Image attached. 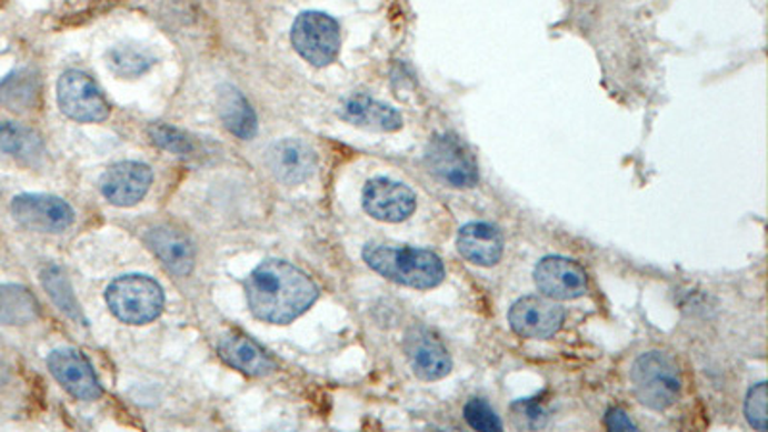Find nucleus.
<instances>
[{"label":"nucleus","instance_id":"nucleus-1","mask_svg":"<svg viewBox=\"0 0 768 432\" xmlns=\"http://www.w3.org/2000/svg\"><path fill=\"white\" fill-rule=\"evenodd\" d=\"M245 291L252 315L276 325H287L300 318L319 297L310 277L282 260H268L258 265L248 277Z\"/></svg>","mask_w":768,"mask_h":432},{"label":"nucleus","instance_id":"nucleus-2","mask_svg":"<svg viewBox=\"0 0 768 432\" xmlns=\"http://www.w3.org/2000/svg\"><path fill=\"white\" fill-rule=\"evenodd\" d=\"M363 260L371 270L392 283L411 289H435L445 281V263L429 250L390 244H367Z\"/></svg>","mask_w":768,"mask_h":432},{"label":"nucleus","instance_id":"nucleus-3","mask_svg":"<svg viewBox=\"0 0 768 432\" xmlns=\"http://www.w3.org/2000/svg\"><path fill=\"white\" fill-rule=\"evenodd\" d=\"M630 381L636 396L649 410L662 411L677 402L682 389L678 365L669 354L648 352L632 365Z\"/></svg>","mask_w":768,"mask_h":432},{"label":"nucleus","instance_id":"nucleus-4","mask_svg":"<svg viewBox=\"0 0 768 432\" xmlns=\"http://www.w3.org/2000/svg\"><path fill=\"white\" fill-rule=\"evenodd\" d=\"M110 312L129 325H144L163 312V291L150 277L126 275L116 279L107 291Z\"/></svg>","mask_w":768,"mask_h":432},{"label":"nucleus","instance_id":"nucleus-5","mask_svg":"<svg viewBox=\"0 0 768 432\" xmlns=\"http://www.w3.org/2000/svg\"><path fill=\"white\" fill-rule=\"evenodd\" d=\"M425 163L432 175L456 189H471L479 183V165L456 135H438L429 142Z\"/></svg>","mask_w":768,"mask_h":432},{"label":"nucleus","instance_id":"nucleus-6","mask_svg":"<svg viewBox=\"0 0 768 432\" xmlns=\"http://www.w3.org/2000/svg\"><path fill=\"white\" fill-rule=\"evenodd\" d=\"M292 44L310 64L329 66L339 57V23L323 12H303L292 26Z\"/></svg>","mask_w":768,"mask_h":432},{"label":"nucleus","instance_id":"nucleus-7","mask_svg":"<svg viewBox=\"0 0 768 432\" xmlns=\"http://www.w3.org/2000/svg\"><path fill=\"white\" fill-rule=\"evenodd\" d=\"M58 104L68 118L83 123L104 121L110 115L104 94L83 71H66L58 81Z\"/></svg>","mask_w":768,"mask_h":432},{"label":"nucleus","instance_id":"nucleus-8","mask_svg":"<svg viewBox=\"0 0 768 432\" xmlns=\"http://www.w3.org/2000/svg\"><path fill=\"white\" fill-rule=\"evenodd\" d=\"M14 220L37 233H62L70 228L76 213L66 200L50 194H20L12 200Z\"/></svg>","mask_w":768,"mask_h":432},{"label":"nucleus","instance_id":"nucleus-9","mask_svg":"<svg viewBox=\"0 0 768 432\" xmlns=\"http://www.w3.org/2000/svg\"><path fill=\"white\" fill-rule=\"evenodd\" d=\"M565 310L551 298L525 297L509 310V325L530 341H546L563 326Z\"/></svg>","mask_w":768,"mask_h":432},{"label":"nucleus","instance_id":"nucleus-10","mask_svg":"<svg viewBox=\"0 0 768 432\" xmlns=\"http://www.w3.org/2000/svg\"><path fill=\"white\" fill-rule=\"evenodd\" d=\"M538 291L551 300H577L588 291V277L580 263L563 255H548L536 265Z\"/></svg>","mask_w":768,"mask_h":432},{"label":"nucleus","instance_id":"nucleus-11","mask_svg":"<svg viewBox=\"0 0 768 432\" xmlns=\"http://www.w3.org/2000/svg\"><path fill=\"white\" fill-rule=\"evenodd\" d=\"M416 192L392 179H371L363 189V208L375 220L400 223L416 212Z\"/></svg>","mask_w":768,"mask_h":432},{"label":"nucleus","instance_id":"nucleus-12","mask_svg":"<svg viewBox=\"0 0 768 432\" xmlns=\"http://www.w3.org/2000/svg\"><path fill=\"white\" fill-rule=\"evenodd\" d=\"M403 350L409 365L421 381H440L451 371V358L445 344L429 329L417 326L406 334Z\"/></svg>","mask_w":768,"mask_h":432},{"label":"nucleus","instance_id":"nucleus-13","mask_svg":"<svg viewBox=\"0 0 768 432\" xmlns=\"http://www.w3.org/2000/svg\"><path fill=\"white\" fill-rule=\"evenodd\" d=\"M49 369L58 383L78 400H97L102 396V386L92 371L91 363L78 350L62 348L49 355Z\"/></svg>","mask_w":768,"mask_h":432},{"label":"nucleus","instance_id":"nucleus-14","mask_svg":"<svg viewBox=\"0 0 768 432\" xmlns=\"http://www.w3.org/2000/svg\"><path fill=\"white\" fill-rule=\"evenodd\" d=\"M152 184V170L139 162L112 165L100 179V191L113 205H134L144 199Z\"/></svg>","mask_w":768,"mask_h":432},{"label":"nucleus","instance_id":"nucleus-15","mask_svg":"<svg viewBox=\"0 0 768 432\" xmlns=\"http://www.w3.org/2000/svg\"><path fill=\"white\" fill-rule=\"evenodd\" d=\"M268 165L281 183L300 184L313 175L318 157L306 142L282 139L268 150Z\"/></svg>","mask_w":768,"mask_h":432},{"label":"nucleus","instance_id":"nucleus-16","mask_svg":"<svg viewBox=\"0 0 768 432\" xmlns=\"http://www.w3.org/2000/svg\"><path fill=\"white\" fill-rule=\"evenodd\" d=\"M458 250L467 262L492 268L503 254V237L500 229L490 223H467L459 231Z\"/></svg>","mask_w":768,"mask_h":432},{"label":"nucleus","instance_id":"nucleus-17","mask_svg":"<svg viewBox=\"0 0 768 432\" xmlns=\"http://www.w3.org/2000/svg\"><path fill=\"white\" fill-rule=\"evenodd\" d=\"M221 360L248 376L269 375L276 363L263 348L240 333H229L219 342Z\"/></svg>","mask_w":768,"mask_h":432},{"label":"nucleus","instance_id":"nucleus-18","mask_svg":"<svg viewBox=\"0 0 768 432\" xmlns=\"http://www.w3.org/2000/svg\"><path fill=\"white\" fill-rule=\"evenodd\" d=\"M340 115L353 123L356 128L369 129V131L390 133L402 128L400 112H396L395 108L382 104L367 94H353L346 100Z\"/></svg>","mask_w":768,"mask_h":432},{"label":"nucleus","instance_id":"nucleus-19","mask_svg":"<svg viewBox=\"0 0 768 432\" xmlns=\"http://www.w3.org/2000/svg\"><path fill=\"white\" fill-rule=\"evenodd\" d=\"M150 249L154 250L158 260L173 273V275H189L195 265V250L183 233L176 229H154L149 234Z\"/></svg>","mask_w":768,"mask_h":432},{"label":"nucleus","instance_id":"nucleus-20","mask_svg":"<svg viewBox=\"0 0 768 432\" xmlns=\"http://www.w3.org/2000/svg\"><path fill=\"white\" fill-rule=\"evenodd\" d=\"M219 118L235 137L252 139L258 131V120L247 97L233 86H221L218 89Z\"/></svg>","mask_w":768,"mask_h":432},{"label":"nucleus","instance_id":"nucleus-21","mask_svg":"<svg viewBox=\"0 0 768 432\" xmlns=\"http://www.w3.org/2000/svg\"><path fill=\"white\" fill-rule=\"evenodd\" d=\"M41 83L33 71L18 70L0 81V104L23 114L39 104Z\"/></svg>","mask_w":768,"mask_h":432},{"label":"nucleus","instance_id":"nucleus-22","mask_svg":"<svg viewBox=\"0 0 768 432\" xmlns=\"http://www.w3.org/2000/svg\"><path fill=\"white\" fill-rule=\"evenodd\" d=\"M43 152V141L33 129L14 121H0V154L23 163H36L41 160Z\"/></svg>","mask_w":768,"mask_h":432},{"label":"nucleus","instance_id":"nucleus-23","mask_svg":"<svg viewBox=\"0 0 768 432\" xmlns=\"http://www.w3.org/2000/svg\"><path fill=\"white\" fill-rule=\"evenodd\" d=\"M39 318L37 298L20 284H0V325H28Z\"/></svg>","mask_w":768,"mask_h":432},{"label":"nucleus","instance_id":"nucleus-24","mask_svg":"<svg viewBox=\"0 0 768 432\" xmlns=\"http://www.w3.org/2000/svg\"><path fill=\"white\" fill-rule=\"evenodd\" d=\"M108 68L123 79L139 78L154 66V52L137 43L116 44L107 54Z\"/></svg>","mask_w":768,"mask_h":432},{"label":"nucleus","instance_id":"nucleus-25","mask_svg":"<svg viewBox=\"0 0 768 432\" xmlns=\"http://www.w3.org/2000/svg\"><path fill=\"white\" fill-rule=\"evenodd\" d=\"M43 284L49 297L52 298V302L62 310V312L68 313L71 319H78L81 323H86L83 319V313H81V308H79L78 302H76V297H73V291H71L70 283L66 279L64 273L58 270V268H47L43 271Z\"/></svg>","mask_w":768,"mask_h":432},{"label":"nucleus","instance_id":"nucleus-26","mask_svg":"<svg viewBox=\"0 0 768 432\" xmlns=\"http://www.w3.org/2000/svg\"><path fill=\"white\" fill-rule=\"evenodd\" d=\"M149 133L160 149L170 150L177 157H191L195 152V142L191 141V137L184 135L183 131H179V129L158 123V125L150 128Z\"/></svg>","mask_w":768,"mask_h":432},{"label":"nucleus","instance_id":"nucleus-27","mask_svg":"<svg viewBox=\"0 0 768 432\" xmlns=\"http://www.w3.org/2000/svg\"><path fill=\"white\" fill-rule=\"evenodd\" d=\"M463 418H466L467 425L475 429V431H501V421L492 405L488 404L487 400L482 398H471L463 408Z\"/></svg>","mask_w":768,"mask_h":432},{"label":"nucleus","instance_id":"nucleus-28","mask_svg":"<svg viewBox=\"0 0 768 432\" xmlns=\"http://www.w3.org/2000/svg\"><path fill=\"white\" fill-rule=\"evenodd\" d=\"M746 418L749 425L767 431V384H755L746 400Z\"/></svg>","mask_w":768,"mask_h":432},{"label":"nucleus","instance_id":"nucleus-29","mask_svg":"<svg viewBox=\"0 0 768 432\" xmlns=\"http://www.w3.org/2000/svg\"><path fill=\"white\" fill-rule=\"evenodd\" d=\"M606 426L609 431H636L635 421L628 418L627 411L611 408L606 413Z\"/></svg>","mask_w":768,"mask_h":432}]
</instances>
